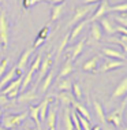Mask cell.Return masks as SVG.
Wrapping results in <instances>:
<instances>
[{"mask_svg":"<svg viewBox=\"0 0 127 130\" xmlns=\"http://www.w3.org/2000/svg\"><path fill=\"white\" fill-rule=\"evenodd\" d=\"M12 100H10L7 96H4V94H0V108L6 107V105H8L10 103H11Z\"/></svg>","mask_w":127,"mask_h":130,"instance_id":"cell-37","label":"cell"},{"mask_svg":"<svg viewBox=\"0 0 127 130\" xmlns=\"http://www.w3.org/2000/svg\"><path fill=\"white\" fill-rule=\"evenodd\" d=\"M52 64H53V55H52V54H47V56H45V58L41 60L40 69H38V71H37V73H38V75H37V82H36V85H34L36 88H37L38 84L41 82V79L49 73V70H51Z\"/></svg>","mask_w":127,"mask_h":130,"instance_id":"cell-3","label":"cell"},{"mask_svg":"<svg viewBox=\"0 0 127 130\" xmlns=\"http://www.w3.org/2000/svg\"><path fill=\"white\" fill-rule=\"evenodd\" d=\"M71 94L74 96L75 100H81L82 99V89H81V85L78 82H72L71 85Z\"/></svg>","mask_w":127,"mask_h":130,"instance_id":"cell-29","label":"cell"},{"mask_svg":"<svg viewBox=\"0 0 127 130\" xmlns=\"http://www.w3.org/2000/svg\"><path fill=\"white\" fill-rule=\"evenodd\" d=\"M25 130H37V129H36V127H26Z\"/></svg>","mask_w":127,"mask_h":130,"instance_id":"cell-46","label":"cell"},{"mask_svg":"<svg viewBox=\"0 0 127 130\" xmlns=\"http://www.w3.org/2000/svg\"><path fill=\"white\" fill-rule=\"evenodd\" d=\"M0 130H7V129H3V127H2V126H0Z\"/></svg>","mask_w":127,"mask_h":130,"instance_id":"cell-47","label":"cell"},{"mask_svg":"<svg viewBox=\"0 0 127 130\" xmlns=\"http://www.w3.org/2000/svg\"><path fill=\"white\" fill-rule=\"evenodd\" d=\"M72 105V108H74V111L77 112V114H79L81 117H83V118H86L87 121L90 119V112L87 111V108L85 107L83 104H81L79 101H77V100H74V103L71 104Z\"/></svg>","mask_w":127,"mask_h":130,"instance_id":"cell-26","label":"cell"},{"mask_svg":"<svg viewBox=\"0 0 127 130\" xmlns=\"http://www.w3.org/2000/svg\"><path fill=\"white\" fill-rule=\"evenodd\" d=\"M10 44V23L7 19L6 10H0V45L7 50Z\"/></svg>","mask_w":127,"mask_h":130,"instance_id":"cell-2","label":"cell"},{"mask_svg":"<svg viewBox=\"0 0 127 130\" xmlns=\"http://www.w3.org/2000/svg\"><path fill=\"white\" fill-rule=\"evenodd\" d=\"M100 66V56H93L89 60H86L82 64V70L86 73H97V69Z\"/></svg>","mask_w":127,"mask_h":130,"instance_id":"cell-15","label":"cell"},{"mask_svg":"<svg viewBox=\"0 0 127 130\" xmlns=\"http://www.w3.org/2000/svg\"><path fill=\"white\" fill-rule=\"evenodd\" d=\"M19 75H23V71H21L19 69H16V66H12V67L8 71H6V74L0 78V90H2L3 88H6L11 81H14Z\"/></svg>","mask_w":127,"mask_h":130,"instance_id":"cell-6","label":"cell"},{"mask_svg":"<svg viewBox=\"0 0 127 130\" xmlns=\"http://www.w3.org/2000/svg\"><path fill=\"white\" fill-rule=\"evenodd\" d=\"M66 8V2L59 3V4H52L51 7V22H56L58 19H60Z\"/></svg>","mask_w":127,"mask_h":130,"instance_id":"cell-18","label":"cell"},{"mask_svg":"<svg viewBox=\"0 0 127 130\" xmlns=\"http://www.w3.org/2000/svg\"><path fill=\"white\" fill-rule=\"evenodd\" d=\"M53 78H55V73H53V70H49V73L44 77V78L41 79V82L37 85V86H40L38 89H40V92H41V93H45V92H47V90L49 89V88H51L52 82H53Z\"/></svg>","mask_w":127,"mask_h":130,"instance_id":"cell-16","label":"cell"},{"mask_svg":"<svg viewBox=\"0 0 127 130\" xmlns=\"http://www.w3.org/2000/svg\"><path fill=\"white\" fill-rule=\"evenodd\" d=\"M126 94H127V75L115 86L114 92H112V94H111V100L122 99V97L126 96Z\"/></svg>","mask_w":127,"mask_h":130,"instance_id":"cell-10","label":"cell"},{"mask_svg":"<svg viewBox=\"0 0 127 130\" xmlns=\"http://www.w3.org/2000/svg\"><path fill=\"white\" fill-rule=\"evenodd\" d=\"M119 40H120L122 43L127 44V36H123V34H120V38H119Z\"/></svg>","mask_w":127,"mask_h":130,"instance_id":"cell-43","label":"cell"},{"mask_svg":"<svg viewBox=\"0 0 127 130\" xmlns=\"http://www.w3.org/2000/svg\"><path fill=\"white\" fill-rule=\"evenodd\" d=\"M115 21H116L118 25H120V26H123V27H126V29H127V15H126V14H123V15H116Z\"/></svg>","mask_w":127,"mask_h":130,"instance_id":"cell-34","label":"cell"},{"mask_svg":"<svg viewBox=\"0 0 127 130\" xmlns=\"http://www.w3.org/2000/svg\"><path fill=\"white\" fill-rule=\"evenodd\" d=\"M123 112H124V108L123 107H119L118 110L109 112L108 115H105V121L108 123H112L116 129H119L123 123Z\"/></svg>","mask_w":127,"mask_h":130,"instance_id":"cell-7","label":"cell"},{"mask_svg":"<svg viewBox=\"0 0 127 130\" xmlns=\"http://www.w3.org/2000/svg\"><path fill=\"white\" fill-rule=\"evenodd\" d=\"M53 100H55L53 96H47L40 104L37 105V107H38V114H40V121H41V123H42V122H45V117H47L48 108H49V105H51V103H53Z\"/></svg>","mask_w":127,"mask_h":130,"instance_id":"cell-13","label":"cell"},{"mask_svg":"<svg viewBox=\"0 0 127 130\" xmlns=\"http://www.w3.org/2000/svg\"><path fill=\"white\" fill-rule=\"evenodd\" d=\"M120 107H123V108L127 107V94H126L124 97H123V101H122V105H120Z\"/></svg>","mask_w":127,"mask_h":130,"instance_id":"cell-42","label":"cell"},{"mask_svg":"<svg viewBox=\"0 0 127 130\" xmlns=\"http://www.w3.org/2000/svg\"><path fill=\"white\" fill-rule=\"evenodd\" d=\"M48 36H49V26H44L40 31H38V34H37V37L44 38V40H47Z\"/></svg>","mask_w":127,"mask_h":130,"instance_id":"cell-36","label":"cell"},{"mask_svg":"<svg viewBox=\"0 0 127 130\" xmlns=\"http://www.w3.org/2000/svg\"><path fill=\"white\" fill-rule=\"evenodd\" d=\"M93 108H94V112H96L98 121H100L101 123H107V121H105V112H104L103 104H101L100 101H97L96 99H94V100H93Z\"/></svg>","mask_w":127,"mask_h":130,"instance_id":"cell-27","label":"cell"},{"mask_svg":"<svg viewBox=\"0 0 127 130\" xmlns=\"http://www.w3.org/2000/svg\"><path fill=\"white\" fill-rule=\"evenodd\" d=\"M70 108L66 107L64 108V117H63V123H64V130H74V125L71 121V117H70Z\"/></svg>","mask_w":127,"mask_h":130,"instance_id":"cell-28","label":"cell"},{"mask_svg":"<svg viewBox=\"0 0 127 130\" xmlns=\"http://www.w3.org/2000/svg\"><path fill=\"white\" fill-rule=\"evenodd\" d=\"M36 89L37 88L34 86L33 89H30V90H25L23 93H21L18 97L15 99L16 103H29V101H33V100H36L37 99V92H36Z\"/></svg>","mask_w":127,"mask_h":130,"instance_id":"cell-17","label":"cell"},{"mask_svg":"<svg viewBox=\"0 0 127 130\" xmlns=\"http://www.w3.org/2000/svg\"><path fill=\"white\" fill-rule=\"evenodd\" d=\"M85 45H86V38H82V40H79L78 43L74 45V47L67 48V59L71 60V62H74L77 58H79V55L83 52Z\"/></svg>","mask_w":127,"mask_h":130,"instance_id":"cell-9","label":"cell"},{"mask_svg":"<svg viewBox=\"0 0 127 130\" xmlns=\"http://www.w3.org/2000/svg\"><path fill=\"white\" fill-rule=\"evenodd\" d=\"M126 130H127V129H126Z\"/></svg>","mask_w":127,"mask_h":130,"instance_id":"cell-51","label":"cell"},{"mask_svg":"<svg viewBox=\"0 0 127 130\" xmlns=\"http://www.w3.org/2000/svg\"><path fill=\"white\" fill-rule=\"evenodd\" d=\"M108 12H109V3H108V0H101V2L98 3L97 8L94 10V14L92 15V18L89 19V23L97 22L100 18H103V17L107 15Z\"/></svg>","mask_w":127,"mask_h":130,"instance_id":"cell-8","label":"cell"},{"mask_svg":"<svg viewBox=\"0 0 127 130\" xmlns=\"http://www.w3.org/2000/svg\"><path fill=\"white\" fill-rule=\"evenodd\" d=\"M41 60H42V55H37L36 58H34V60L31 62V64H30V70H33L34 73L38 71V69H40V64H41Z\"/></svg>","mask_w":127,"mask_h":130,"instance_id":"cell-31","label":"cell"},{"mask_svg":"<svg viewBox=\"0 0 127 130\" xmlns=\"http://www.w3.org/2000/svg\"><path fill=\"white\" fill-rule=\"evenodd\" d=\"M92 130H101L100 126H94V127H92Z\"/></svg>","mask_w":127,"mask_h":130,"instance_id":"cell-44","label":"cell"},{"mask_svg":"<svg viewBox=\"0 0 127 130\" xmlns=\"http://www.w3.org/2000/svg\"><path fill=\"white\" fill-rule=\"evenodd\" d=\"M8 63H10V58L2 59V62H0V78H2V77L6 74L7 67H8Z\"/></svg>","mask_w":127,"mask_h":130,"instance_id":"cell-32","label":"cell"},{"mask_svg":"<svg viewBox=\"0 0 127 130\" xmlns=\"http://www.w3.org/2000/svg\"><path fill=\"white\" fill-rule=\"evenodd\" d=\"M48 130H56V127H55V129H48Z\"/></svg>","mask_w":127,"mask_h":130,"instance_id":"cell-48","label":"cell"},{"mask_svg":"<svg viewBox=\"0 0 127 130\" xmlns=\"http://www.w3.org/2000/svg\"><path fill=\"white\" fill-rule=\"evenodd\" d=\"M101 54L105 55L108 59H119V60H126V56L123 52H119V51H116V50H112V48H108V47H105L101 50Z\"/></svg>","mask_w":127,"mask_h":130,"instance_id":"cell-21","label":"cell"},{"mask_svg":"<svg viewBox=\"0 0 127 130\" xmlns=\"http://www.w3.org/2000/svg\"><path fill=\"white\" fill-rule=\"evenodd\" d=\"M101 27L97 22H92L90 23V27H89V44H96L101 40Z\"/></svg>","mask_w":127,"mask_h":130,"instance_id":"cell-11","label":"cell"},{"mask_svg":"<svg viewBox=\"0 0 127 130\" xmlns=\"http://www.w3.org/2000/svg\"><path fill=\"white\" fill-rule=\"evenodd\" d=\"M92 10H93V8H92V4H82V6L75 7V10H74V15L71 18L70 25H75V23L83 21L85 18H86L87 14H90Z\"/></svg>","mask_w":127,"mask_h":130,"instance_id":"cell-5","label":"cell"},{"mask_svg":"<svg viewBox=\"0 0 127 130\" xmlns=\"http://www.w3.org/2000/svg\"><path fill=\"white\" fill-rule=\"evenodd\" d=\"M127 63L126 60H119V59H107L98 66L97 73H107L111 71V70H116V69H120L123 66H126Z\"/></svg>","mask_w":127,"mask_h":130,"instance_id":"cell-4","label":"cell"},{"mask_svg":"<svg viewBox=\"0 0 127 130\" xmlns=\"http://www.w3.org/2000/svg\"><path fill=\"white\" fill-rule=\"evenodd\" d=\"M87 25H89V21H81V22H78V23H75L74 25V27H72V30L68 33V44L70 43H74V41L78 38V36L83 31V29L86 27Z\"/></svg>","mask_w":127,"mask_h":130,"instance_id":"cell-12","label":"cell"},{"mask_svg":"<svg viewBox=\"0 0 127 130\" xmlns=\"http://www.w3.org/2000/svg\"><path fill=\"white\" fill-rule=\"evenodd\" d=\"M72 71H74V62H71V60H68V59H67V60L63 63L60 71H59L58 79L59 78H66V77H68Z\"/></svg>","mask_w":127,"mask_h":130,"instance_id":"cell-24","label":"cell"},{"mask_svg":"<svg viewBox=\"0 0 127 130\" xmlns=\"http://www.w3.org/2000/svg\"><path fill=\"white\" fill-rule=\"evenodd\" d=\"M124 56H126V59H127V54H124Z\"/></svg>","mask_w":127,"mask_h":130,"instance_id":"cell-49","label":"cell"},{"mask_svg":"<svg viewBox=\"0 0 127 130\" xmlns=\"http://www.w3.org/2000/svg\"><path fill=\"white\" fill-rule=\"evenodd\" d=\"M83 4H94V3H100L101 0H82Z\"/></svg>","mask_w":127,"mask_h":130,"instance_id":"cell-41","label":"cell"},{"mask_svg":"<svg viewBox=\"0 0 127 130\" xmlns=\"http://www.w3.org/2000/svg\"><path fill=\"white\" fill-rule=\"evenodd\" d=\"M109 12H120V14L127 12V2L119 3V4L115 6H109Z\"/></svg>","mask_w":127,"mask_h":130,"instance_id":"cell-30","label":"cell"},{"mask_svg":"<svg viewBox=\"0 0 127 130\" xmlns=\"http://www.w3.org/2000/svg\"><path fill=\"white\" fill-rule=\"evenodd\" d=\"M29 115H27V111L21 112V114H6L2 117V121H0V126L3 129L7 130H14L15 127H18L21 123H23L25 119H26Z\"/></svg>","mask_w":127,"mask_h":130,"instance_id":"cell-1","label":"cell"},{"mask_svg":"<svg viewBox=\"0 0 127 130\" xmlns=\"http://www.w3.org/2000/svg\"><path fill=\"white\" fill-rule=\"evenodd\" d=\"M115 31H116V33L123 34V36H127V29H126V27H123V26H120V25H116L115 26Z\"/></svg>","mask_w":127,"mask_h":130,"instance_id":"cell-39","label":"cell"},{"mask_svg":"<svg viewBox=\"0 0 127 130\" xmlns=\"http://www.w3.org/2000/svg\"><path fill=\"white\" fill-rule=\"evenodd\" d=\"M2 2H3V0H0V3H2Z\"/></svg>","mask_w":127,"mask_h":130,"instance_id":"cell-50","label":"cell"},{"mask_svg":"<svg viewBox=\"0 0 127 130\" xmlns=\"http://www.w3.org/2000/svg\"><path fill=\"white\" fill-rule=\"evenodd\" d=\"M44 123L47 125L48 129H55L56 127V110H55V107H51V105H49Z\"/></svg>","mask_w":127,"mask_h":130,"instance_id":"cell-22","label":"cell"},{"mask_svg":"<svg viewBox=\"0 0 127 130\" xmlns=\"http://www.w3.org/2000/svg\"><path fill=\"white\" fill-rule=\"evenodd\" d=\"M67 45H68V33H67L64 37H63V40L60 41V44H59V48H58V56H59L63 51L66 50Z\"/></svg>","mask_w":127,"mask_h":130,"instance_id":"cell-33","label":"cell"},{"mask_svg":"<svg viewBox=\"0 0 127 130\" xmlns=\"http://www.w3.org/2000/svg\"><path fill=\"white\" fill-rule=\"evenodd\" d=\"M22 6H23V10H29L30 8V0H22Z\"/></svg>","mask_w":127,"mask_h":130,"instance_id":"cell-40","label":"cell"},{"mask_svg":"<svg viewBox=\"0 0 127 130\" xmlns=\"http://www.w3.org/2000/svg\"><path fill=\"white\" fill-rule=\"evenodd\" d=\"M34 52V50L33 48H27V50H25L22 54H21V56H19V59H18V63H16V69H19L21 71H23L27 67V63H29V58L31 56V54Z\"/></svg>","mask_w":127,"mask_h":130,"instance_id":"cell-14","label":"cell"},{"mask_svg":"<svg viewBox=\"0 0 127 130\" xmlns=\"http://www.w3.org/2000/svg\"><path fill=\"white\" fill-rule=\"evenodd\" d=\"M2 117H3V108H0V121H2Z\"/></svg>","mask_w":127,"mask_h":130,"instance_id":"cell-45","label":"cell"},{"mask_svg":"<svg viewBox=\"0 0 127 130\" xmlns=\"http://www.w3.org/2000/svg\"><path fill=\"white\" fill-rule=\"evenodd\" d=\"M27 115H29L30 119L36 123V129L37 130H42V123L40 121V114H38V107L37 105H30L29 111H27Z\"/></svg>","mask_w":127,"mask_h":130,"instance_id":"cell-19","label":"cell"},{"mask_svg":"<svg viewBox=\"0 0 127 130\" xmlns=\"http://www.w3.org/2000/svg\"><path fill=\"white\" fill-rule=\"evenodd\" d=\"M100 21V27H101V30L104 31L105 34H108V36H111V34H115L116 31H115V26L112 25V22L109 21L108 18H105V17H103V18H100L98 19Z\"/></svg>","mask_w":127,"mask_h":130,"instance_id":"cell-23","label":"cell"},{"mask_svg":"<svg viewBox=\"0 0 127 130\" xmlns=\"http://www.w3.org/2000/svg\"><path fill=\"white\" fill-rule=\"evenodd\" d=\"M72 82L70 81V78H59L56 81V90L58 92H70L71 90Z\"/></svg>","mask_w":127,"mask_h":130,"instance_id":"cell-25","label":"cell"},{"mask_svg":"<svg viewBox=\"0 0 127 130\" xmlns=\"http://www.w3.org/2000/svg\"><path fill=\"white\" fill-rule=\"evenodd\" d=\"M44 38H40V37H36V40H34V43H33V45H31V48L33 50H36V48H40L42 44H44Z\"/></svg>","mask_w":127,"mask_h":130,"instance_id":"cell-38","label":"cell"},{"mask_svg":"<svg viewBox=\"0 0 127 130\" xmlns=\"http://www.w3.org/2000/svg\"><path fill=\"white\" fill-rule=\"evenodd\" d=\"M56 97H58V100L60 101V104L63 105V107H70L72 103H74V96L71 94V92H58V94H56Z\"/></svg>","mask_w":127,"mask_h":130,"instance_id":"cell-20","label":"cell"},{"mask_svg":"<svg viewBox=\"0 0 127 130\" xmlns=\"http://www.w3.org/2000/svg\"><path fill=\"white\" fill-rule=\"evenodd\" d=\"M42 2H47V3H52V4H59V3L67 2V0H30V7L37 4V3H42Z\"/></svg>","mask_w":127,"mask_h":130,"instance_id":"cell-35","label":"cell"}]
</instances>
